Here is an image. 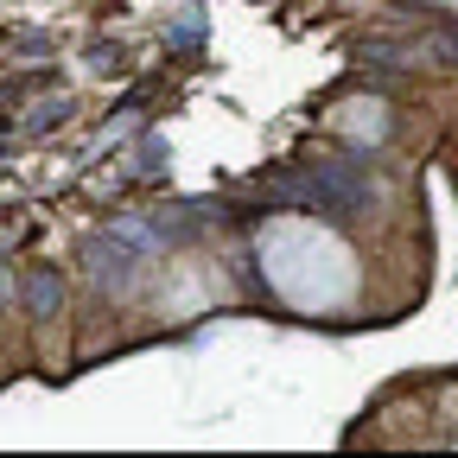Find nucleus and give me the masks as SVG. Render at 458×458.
<instances>
[{"label":"nucleus","mask_w":458,"mask_h":458,"mask_svg":"<svg viewBox=\"0 0 458 458\" xmlns=\"http://www.w3.org/2000/svg\"><path fill=\"white\" fill-rule=\"evenodd\" d=\"M261 274L267 286L300 306V312H337L357 293V255L344 236H331L325 223L306 216H280L261 229Z\"/></svg>","instance_id":"1"}]
</instances>
